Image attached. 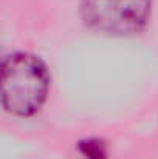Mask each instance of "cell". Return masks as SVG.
Segmentation results:
<instances>
[{
    "label": "cell",
    "mask_w": 158,
    "mask_h": 159,
    "mask_svg": "<svg viewBox=\"0 0 158 159\" xmlns=\"http://www.w3.org/2000/svg\"><path fill=\"white\" fill-rule=\"evenodd\" d=\"M82 155L87 159H104L105 148L99 141H85L81 145Z\"/></svg>",
    "instance_id": "3957f363"
},
{
    "label": "cell",
    "mask_w": 158,
    "mask_h": 159,
    "mask_svg": "<svg viewBox=\"0 0 158 159\" xmlns=\"http://www.w3.org/2000/svg\"><path fill=\"white\" fill-rule=\"evenodd\" d=\"M151 0H81L84 22L96 31L124 36L141 31L151 17Z\"/></svg>",
    "instance_id": "7a4b0ae2"
},
{
    "label": "cell",
    "mask_w": 158,
    "mask_h": 159,
    "mask_svg": "<svg viewBox=\"0 0 158 159\" xmlns=\"http://www.w3.org/2000/svg\"><path fill=\"white\" fill-rule=\"evenodd\" d=\"M50 77L44 62L28 53L8 56L2 66V102L17 116H31L45 102Z\"/></svg>",
    "instance_id": "6da1fadb"
}]
</instances>
